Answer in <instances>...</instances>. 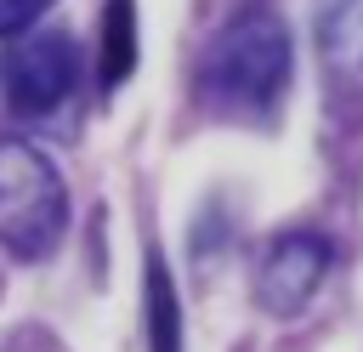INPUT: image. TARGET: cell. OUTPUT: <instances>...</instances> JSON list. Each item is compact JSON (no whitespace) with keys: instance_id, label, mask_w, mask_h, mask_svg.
<instances>
[{"instance_id":"1","label":"cell","mask_w":363,"mask_h":352,"mask_svg":"<svg viewBox=\"0 0 363 352\" xmlns=\"http://www.w3.org/2000/svg\"><path fill=\"white\" fill-rule=\"evenodd\" d=\"M289 28L272 6H244L238 17L221 23V34L204 45L199 62V97L216 114L233 119H267L278 108V97L289 91Z\"/></svg>"},{"instance_id":"2","label":"cell","mask_w":363,"mask_h":352,"mask_svg":"<svg viewBox=\"0 0 363 352\" xmlns=\"http://www.w3.org/2000/svg\"><path fill=\"white\" fill-rule=\"evenodd\" d=\"M68 233V187L57 165L23 142L0 136V244L17 261H45Z\"/></svg>"},{"instance_id":"3","label":"cell","mask_w":363,"mask_h":352,"mask_svg":"<svg viewBox=\"0 0 363 352\" xmlns=\"http://www.w3.org/2000/svg\"><path fill=\"white\" fill-rule=\"evenodd\" d=\"M74 79H79V45L62 28H45V34L23 28L0 51V91H6L11 114H23V119L57 114L74 97Z\"/></svg>"},{"instance_id":"4","label":"cell","mask_w":363,"mask_h":352,"mask_svg":"<svg viewBox=\"0 0 363 352\" xmlns=\"http://www.w3.org/2000/svg\"><path fill=\"white\" fill-rule=\"evenodd\" d=\"M329 261H335V244L323 233H278L255 261V301L278 318L301 312L329 278Z\"/></svg>"},{"instance_id":"5","label":"cell","mask_w":363,"mask_h":352,"mask_svg":"<svg viewBox=\"0 0 363 352\" xmlns=\"http://www.w3.org/2000/svg\"><path fill=\"white\" fill-rule=\"evenodd\" d=\"M318 51L340 91L363 97V0H323L318 6Z\"/></svg>"},{"instance_id":"6","label":"cell","mask_w":363,"mask_h":352,"mask_svg":"<svg viewBox=\"0 0 363 352\" xmlns=\"http://www.w3.org/2000/svg\"><path fill=\"white\" fill-rule=\"evenodd\" d=\"M136 68V6L130 0H108L102 11V85H125Z\"/></svg>"},{"instance_id":"7","label":"cell","mask_w":363,"mask_h":352,"mask_svg":"<svg viewBox=\"0 0 363 352\" xmlns=\"http://www.w3.org/2000/svg\"><path fill=\"white\" fill-rule=\"evenodd\" d=\"M147 341H153V352H182L176 290H170V273H164V261H159V255L147 261Z\"/></svg>"},{"instance_id":"8","label":"cell","mask_w":363,"mask_h":352,"mask_svg":"<svg viewBox=\"0 0 363 352\" xmlns=\"http://www.w3.org/2000/svg\"><path fill=\"white\" fill-rule=\"evenodd\" d=\"M51 0H0V40H11V34H23V28H34V17L45 11Z\"/></svg>"}]
</instances>
